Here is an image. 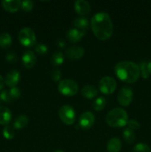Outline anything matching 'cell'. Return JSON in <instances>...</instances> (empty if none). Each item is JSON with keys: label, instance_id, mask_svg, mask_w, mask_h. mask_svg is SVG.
<instances>
[{"label": "cell", "instance_id": "obj_2", "mask_svg": "<svg viewBox=\"0 0 151 152\" xmlns=\"http://www.w3.org/2000/svg\"><path fill=\"white\" fill-rule=\"evenodd\" d=\"M114 71L120 80L127 83H136L141 75L139 65L130 61H121L117 63Z\"/></svg>", "mask_w": 151, "mask_h": 152}, {"label": "cell", "instance_id": "obj_35", "mask_svg": "<svg viewBox=\"0 0 151 152\" xmlns=\"http://www.w3.org/2000/svg\"><path fill=\"white\" fill-rule=\"evenodd\" d=\"M4 80L1 75H0V91L4 88Z\"/></svg>", "mask_w": 151, "mask_h": 152}, {"label": "cell", "instance_id": "obj_22", "mask_svg": "<svg viewBox=\"0 0 151 152\" xmlns=\"http://www.w3.org/2000/svg\"><path fill=\"white\" fill-rule=\"evenodd\" d=\"M65 61V56L62 52H55L51 56L50 62L54 66H59L62 65Z\"/></svg>", "mask_w": 151, "mask_h": 152}, {"label": "cell", "instance_id": "obj_20", "mask_svg": "<svg viewBox=\"0 0 151 152\" xmlns=\"http://www.w3.org/2000/svg\"><path fill=\"white\" fill-rule=\"evenodd\" d=\"M28 123V117L25 115H20L15 120L13 128L16 129H22L25 128Z\"/></svg>", "mask_w": 151, "mask_h": 152}, {"label": "cell", "instance_id": "obj_10", "mask_svg": "<svg viewBox=\"0 0 151 152\" xmlns=\"http://www.w3.org/2000/svg\"><path fill=\"white\" fill-rule=\"evenodd\" d=\"M65 54L67 58L70 60H78L84 56V50L80 46H72L67 49Z\"/></svg>", "mask_w": 151, "mask_h": 152}, {"label": "cell", "instance_id": "obj_13", "mask_svg": "<svg viewBox=\"0 0 151 152\" xmlns=\"http://www.w3.org/2000/svg\"><path fill=\"white\" fill-rule=\"evenodd\" d=\"M86 34V31H81L77 28H71L68 30L66 34V37L68 40L73 43H76L79 42L83 38Z\"/></svg>", "mask_w": 151, "mask_h": 152}, {"label": "cell", "instance_id": "obj_29", "mask_svg": "<svg viewBox=\"0 0 151 152\" xmlns=\"http://www.w3.org/2000/svg\"><path fill=\"white\" fill-rule=\"evenodd\" d=\"M35 51L40 55H44L48 52V48L46 45L37 44L35 46Z\"/></svg>", "mask_w": 151, "mask_h": 152}, {"label": "cell", "instance_id": "obj_12", "mask_svg": "<svg viewBox=\"0 0 151 152\" xmlns=\"http://www.w3.org/2000/svg\"><path fill=\"white\" fill-rule=\"evenodd\" d=\"M20 80V73L17 70H12L6 75L4 78V83L8 87H16Z\"/></svg>", "mask_w": 151, "mask_h": 152}, {"label": "cell", "instance_id": "obj_36", "mask_svg": "<svg viewBox=\"0 0 151 152\" xmlns=\"http://www.w3.org/2000/svg\"><path fill=\"white\" fill-rule=\"evenodd\" d=\"M58 45H59V47L60 48H63L65 46V42L62 41V40H59V41L58 42Z\"/></svg>", "mask_w": 151, "mask_h": 152}, {"label": "cell", "instance_id": "obj_19", "mask_svg": "<svg viewBox=\"0 0 151 152\" xmlns=\"http://www.w3.org/2000/svg\"><path fill=\"white\" fill-rule=\"evenodd\" d=\"M73 25L76 28H77V29L86 31V29L88 28L89 22L85 17H78L74 19Z\"/></svg>", "mask_w": 151, "mask_h": 152}, {"label": "cell", "instance_id": "obj_4", "mask_svg": "<svg viewBox=\"0 0 151 152\" xmlns=\"http://www.w3.org/2000/svg\"><path fill=\"white\" fill-rule=\"evenodd\" d=\"M78 86L74 80H62L58 85V91L59 93L66 96H73L78 92Z\"/></svg>", "mask_w": 151, "mask_h": 152}, {"label": "cell", "instance_id": "obj_24", "mask_svg": "<svg viewBox=\"0 0 151 152\" xmlns=\"http://www.w3.org/2000/svg\"><path fill=\"white\" fill-rule=\"evenodd\" d=\"M105 105H106V100L103 96H99L97 99H95L93 101L92 106H93V109L96 110V111H100L105 108Z\"/></svg>", "mask_w": 151, "mask_h": 152}, {"label": "cell", "instance_id": "obj_5", "mask_svg": "<svg viewBox=\"0 0 151 152\" xmlns=\"http://www.w3.org/2000/svg\"><path fill=\"white\" fill-rule=\"evenodd\" d=\"M19 40L21 44L26 48H30L36 42V34L30 28H24L19 33Z\"/></svg>", "mask_w": 151, "mask_h": 152}, {"label": "cell", "instance_id": "obj_1", "mask_svg": "<svg viewBox=\"0 0 151 152\" xmlns=\"http://www.w3.org/2000/svg\"><path fill=\"white\" fill-rule=\"evenodd\" d=\"M90 25L93 34L99 40L105 41L112 37L113 25L110 16L106 12L96 13L92 17Z\"/></svg>", "mask_w": 151, "mask_h": 152}, {"label": "cell", "instance_id": "obj_31", "mask_svg": "<svg viewBox=\"0 0 151 152\" xmlns=\"http://www.w3.org/2000/svg\"><path fill=\"white\" fill-rule=\"evenodd\" d=\"M9 93H10V96L13 98V99H19L21 96V91L20 89L18 87H13L11 88L9 91Z\"/></svg>", "mask_w": 151, "mask_h": 152}, {"label": "cell", "instance_id": "obj_38", "mask_svg": "<svg viewBox=\"0 0 151 152\" xmlns=\"http://www.w3.org/2000/svg\"><path fill=\"white\" fill-rule=\"evenodd\" d=\"M53 152H64V151H62V150H60V149H57V150H56V151H54Z\"/></svg>", "mask_w": 151, "mask_h": 152}, {"label": "cell", "instance_id": "obj_37", "mask_svg": "<svg viewBox=\"0 0 151 152\" xmlns=\"http://www.w3.org/2000/svg\"><path fill=\"white\" fill-rule=\"evenodd\" d=\"M147 71L149 72V74H151V61L147 62Z\"/></svg>", "mask_w": 151, "mask_h": 152}, {"label": "cell", "instance_id": "obj_21", "mask_svg": "<svg viewBox=\"0 0 151 152\" xmlns=\"http://www.w3.org/2000/svg\"><path fill=\"white\" fill-rule=\"evenodd\" d=\"M12 44V37L7 33H3L0 35V47L1 48H7Z\"/></svg>", "mask_w": 151, "mask_h": 152}, {"label": "cell", "instance_id": "obj_15", "mask_svg": "<svg viewBox=\"0 0 151 152\" xmlns=\"http://www.w3.org/2000/svg\"><path fill=\"white\" fill-rule=\"evenodd\" d=\"M22 63L26 68H32L36 62V56L32 50H27L22 57Z\"/></svg>", "mask_w": 151, "mask_h": 152}, {"label": "cell", "instance_id": "obj_18", "mask_svg": "<svg viewBox=\"0 0 151 152\" xmlns=\"http://www.w3.org/2000/svg\"><path fill=\"white\" fill-rule=\"evenodd\" d=\"M121 148V141L117 137L111 138L107 142V149L108 152H119Z\"/></svg>", "mask_w": 151, "mask_h": 152}, {"label": "cell", "instance_id": "obj_8", "mask_svg": "<svg viewBox=\"0 0 151 152\" xmlns=\"http://www.w3.org/2000/svg\"><path fill=\"white\" fill-rule=\"evenodd\" d=\"M133 92L131 88L124 86L118 92L117 100L121 106L127 107L131 103L132 100H133Z\"/></svg>", "mask_w": 151, "mask_h": 152}, {"label": "cell", "instance_id": "obj_26", "mask_svg": "<svg viewBox=\"0 0 151 152\" xmlns=\"http://www.w3.org/2000/svg\"><path fill=\"white\" fill-rule=\"evenodd\" d=\"M133 152H151L149 145L145 143H138L133 147Z\"/></svg>", "mask_w": 151, "mask_h": 152}, {"label": "cell", "instance_id": "obj_39", "mask_svg": "<svg viewBox=\"0 0 151 152\" xmlns=\"http://www.w3.org/2000/svg\"><path fill=\"white\" fill-rule=\"evenodd\" d=\"M2 102V100H1V97H0V104H1V102Z\"/></svg>", "mask_w": 151, "mask_h": 152}, {"label": "cell", "instance_id": "obj_9", "mask_svg": "<svg viewBox=\"0 0 151 152\" xmlns=\"http://www.w3.org/2000/svg\"><path fill=\"white\" fill-rule=\"evenodd\" d=\"M95 123V116L91 111H85L83 113L78 120V126L83 130H88Z\"/></svg>", "mask_w": 151, "mask_h": 152}, {"label": "cell", "instance_id": "obj_32", "mask_svg": "<svg viewBox=\"0 0 151 152\" xmlns=\"http://www.w3.org/2000/svg\"><path fill=\"white\" fill-rule=\"evenodd\" d=\"M51 78L54 82H59L62 78V72L59 69H55L51 73Z\"/></svg>", "mask_w": 151, "mask_h": 152}, {"label": "cell", "instance_id": "obj_28", "mask_svg": "<svg viewBox=\"0 0 151 152\" xmlns=\"http://www.w3.org/2000/svg\"><path fill=\"white\" fill-rule=\"evenodd\" d=\"M34 4L32 1L30 0H25V1H22V5H21V8L25 12H30L33 9Z\"/></svg>", "mask_w": 151, "mask_h": 152}, {"label": "cell", "instance_id": "obj_3", "mask_svg": "<svg viewBox=\"0 0 151 152\" xmlns=\"http://www.w3.org/2000/svg\"><path fill=\"white\" fill-rule=\"evenodd\" d=\"M128 120L127 111L121 108H113L106 116V123L113 128L124 127L127 124Z\"/></svg>", "mask_w": 151, "mask_h": 152}, {"label": "cell", "instance_id": "obj_17", "mask_svg": "<svg viewBox=\"0 0 151 152\" xmlns=\"http://www.w3.org/2000/svg\"><path fill=\"white\" fill-rule=\"evenodd\" d=\"M81 95L87 99H93L98 94V90L93 86H85L81 89Z\"/></svg>", "mask_w": 151, "mask_h": 152}, {"label": "cell", "instance_id": "obj_7", "mask_svg": "<svg viewBox=\"0 0 151 152\" xmlns=\"http://www.w3.org/2000/svg\"><path fill=\"white\" fill-rule=\"evenodd\" d=\"M116 82L113 77L107 76L102 77L99 83V88L100 91L104 94H111L116 88Z\"/></svg>", "mask_w": 151, "mask_h": 152}, {"label": "cell", "instance_id": "obj_23", "mask_svg": "<svg viewBox=\"0 0 151 152\" xmlns=\"http://www.w3.org/2000/svg\"><path fill=\"white\" fill-rule=\"evenodd\" d=\"M122 135L124 140H125V142L127 143L132 144L136 140V134H135V132H133V130L129 129V128L124 129L122 133Z\"/></svg>", "mask_w": 151, "mask_h": 152}, {"label": "cell", "instance_id": "obj_6", "mask_svg": "<svg viewBox=\"0 0 151 152\" xmlns=\"http://www.w3.org/2000/svg\"><path fill=\"white\" fill-rule=\"evenodd\" d=\"M61 120L66 125H73L76 120V112L71 105H62L59 111Z\"/></svg>", "mask_w": 151, "mask_h": 152}, {"label": "cell", "instance_id": "obj_14", "mask_svg": "<svg viewBox=\"0 0 151 152\" xmlns=\"http://www.w3.org/2000/svg\"><path fill=\"white\" fill-rule=\"evenodd\" d=\"M2 7L9 13H15L21 8L22 1L20 0H4L1 1Z\"/></svg>", "mask_w": 151, "mask_h": 152}, {"label": "cell", "instance_id": "obj_34", "mask_svg": "<svg viewBox=\"0 0 151 152\" xmlns=\"http://www.w3.org/2000/svg\"><path fill=\"white\" fill-rule=\"evenodd\" d=\"M127 126H128L129 129H132V130H136L140 128V124L138 121L135 120H130L127 122Z\"/></svg>", "mask_w": 151, "mask_h": 152}, {"label": "cell", "instance_id": "obj_11", "mask_svg": "<svg viewBox=\"0 0 151 152\" xmlns=\"http://www.w3.org/2000/svg\"><path fill=\"white\" fill-rule=\"evenodd\" d=\"M74 9L78 15L84 16L89 14L91 10L90 4L84 0H78L74 2Z\"/></svg>", "mask_w": 151, "mask_h": 152}, {"label": "cell", "instance_id": "obj_25", "mask_svg": "<svg viewBox=\"0 0 151 152\" xmlns=\"http://www.w3.org/2000/svg\"><path fill=\"white\" fill-rule=\"evenodd\" d=\"M2 134L5 139L12 140L15 136V129L9 125L5 126L3 129Z\"/></svg>", "mask_w": 151, "mask_h": 152}, {"label": "cell", "instance_id": "obj_33", "mask_svg": "<svg viewBox=\"0 0 151 152\" xmlns=\"http://www.w3.org/2000/svg\"><path fill=\"white\" fill-rule=\"evenodd\" d=\"M5 59L7 62H10V63H14L17 61V56L14 52H9L5 56Z\"/></svg>", "mask_w": 151, "mask_h": 152}, {"label": "cell", "instance_id": "obj_30", "mask_svg": "<svg viewBox=\"0 0 151 152\" xmlns=\"http://www.w3.org/2000/svg\"><path fill=\"white\" fill-rule=\"evenodd\" d=\"M0 97H1V100L3 102H7V103H10V102H11L13 100V98L10 96V93H9V91H2L1 92V94H0Z\"/></svg>", "mask_w": 151, "mask_h": 152}, {"label": "cell", "instance_id": "obj_16", "mask_svg": "<svg viewBox=\"0 0 151 152\" xmlns=\"http://www.w3.org/2000/svg\"><path fill=\"white\" fill-rule=\"evenodd\" d=\"M12 118L11 111L4 106H0V125L7 126Z\"/></svg>", "mask_w": 151, "mask_h": 152}, {"label": "cell", "instance_id": "obj_27", "mask_svg": "<svg viewBox=\"0 0 151 152\" xmlns=\"http://www.w3.org/2000/svg\"><path fill=\"white\" fill-rule=\"evenodd\" d=\"M139 69H140L141 75L143 77V79H147L149 77V72L147 71V62L145 61H142L139 63Z\"/></svg>", "mask_w": 151, "mask_h": 152}]
</instances>
